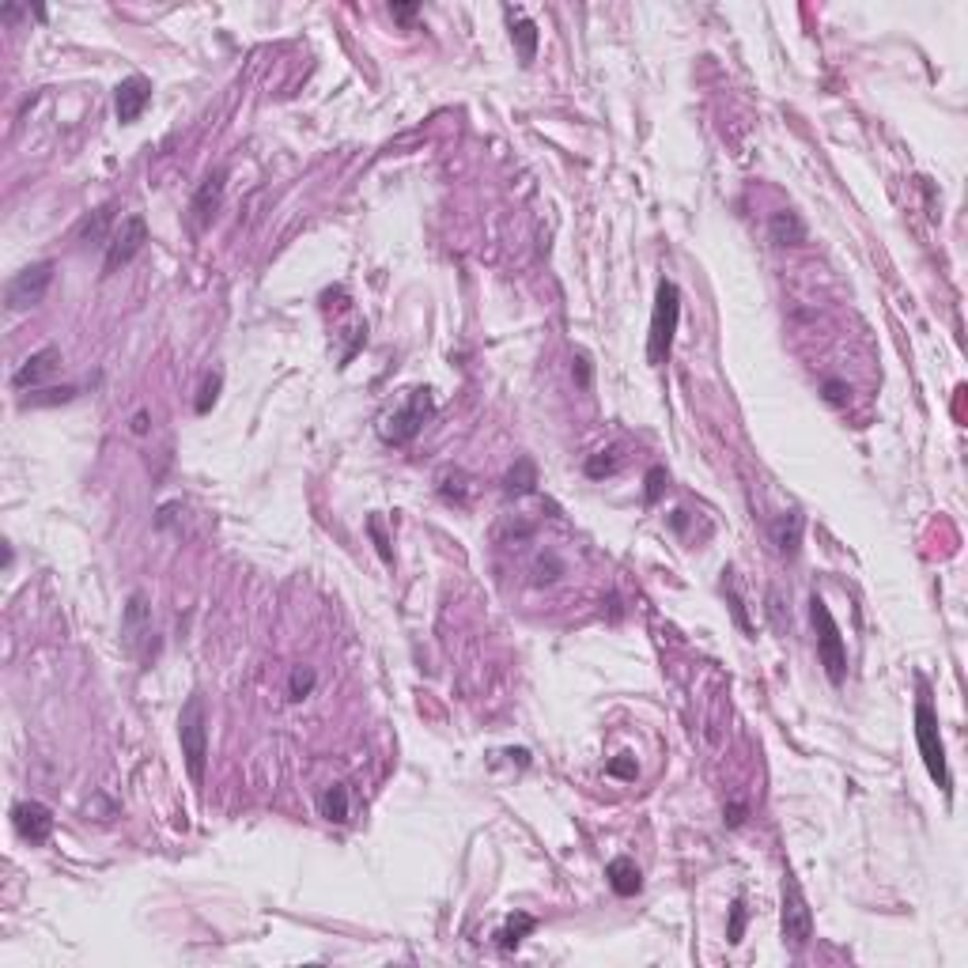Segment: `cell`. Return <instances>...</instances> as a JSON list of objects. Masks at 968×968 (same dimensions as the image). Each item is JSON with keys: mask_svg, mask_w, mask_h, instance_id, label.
I'll return each mask as SVG.
<instances>
[{"mask_svg": "<svg viewBox=\"0 0 968 968\" xmlns=\"http://www.w3.org/2000/svg\"><path fill=\"white\" fill-rule=\"evenodd\" d=\"M681 322V291L673 280H659L654 291V310H651V333H647V360L654 368H662L673 352V337H678Z\"/></svg>", "mask_w": 968, "mask_h": 968, "instance_id": "1", "label": "cell"}, {"mask_svg": "<svg viewBox=\"0 0 968 968\" xmlns=\"http://www.w3.org/2000/svg\"><path fill=\"white\" fill-rule=\"evenodd\" d=\"M178 742H182V757H186L193 787H200V783H205V764H209V711H205L200 692H193V697L186 700V707H182Z\"/></svg>", "mask_w": 968, "mask_h": 968, "instance_id": "2", "label": "cell"}, {"mask_svg": "<svg viewBox=\"0 0 968 968\" xmlns=\"http://www.w3.org/2000/svg\"><path fill=\"white\" fill-rule=\"evenodd\" d=\"M810 617H813V628H817V659H821V666H825V678L832 685H844V678H848V647H844V635H839L836 617L829 613L821 594L810 598Z\"/></svg>", "mask_w": 968, "mask_h": 968, "instance_id": "3", "label": "cell"}, {"mask_svg": "<svg viewBox=\"0 0 968 968\" xmlns=\"http://www.w3.org/2000/svg\"><path fill=\"white\" fill-rule=\"evenodd\" d=\"M916 742H919V757L927 764L930 779L938 783V791L949 795L954 779H949V764H946V745H942V730H938V711L930 707L927 697L916 700Z\"/></svg>", "mask_w": 968, "mask_h": 968, "instance_id": "4", "label": "cell"}, {"mask_svg": "<svg viewBox=\"0 0 968 968\" xmlns=\"http://www.w3.org/2000/svg\"><path fill=\"white\" fill-rule=\"evenodd\" d=\"M783 942H787L791 949H802L810 938H813V911L806 904V897H802V885L795 882V874L787 870L783 874Z\"/></svg>", "mask_w": 968, "mask_h": 968, "instance_id": "5", "label": "cell"}, {"mask_svg": "<svg viewBox=\"0 0 968 968\" xmlns=\"http://www.w3.org/2000/svg\"><path fill=\"white\" fill-rule=\"evenodd\" d=\"M53 269H58V265L46 258V262H34V265H27V269L15 272V277L8 280V288H4V303H8V310H15V315H20V310L39 306V303L46 299L49 284H53Z\"/></svg>", "mask_w": 968, "mask_h": 968, "instance_id": "6", "label": "cell"}, {"mask_svg": "<svg viewBox=\"0 0 968 968\" xmlns=\"http://www.w3.org/2000/svg\"><path fill=\"white\" fill-rule=\"evenodd\" d=\"M144 243H148V220H144V216H125V220L114 227L111 243H106L102 277H111V272H118V269L129 265L137 253L144 250Z\"/></svg>", "mask_w": 968, "mask_h": 968, "instance_id": "7", "label": "cell"}, {"mask_svg": "<svg viewBox=\"0 0 968 968\" xmlns=\"http://www.w3.org/2000/svg\"><path fill=\"white\" fill-rule=\"evenodd\" d=\"M431 416V390H413L405 397V405L397 413H390L386 428H382V440L386 443H409L413 435L424 428V420Z\"/></svg>", "mask_w": 968, "mask_h": 968, "instance_id": "8", "label": "cell"}, {"mask_svg": "<svg viewBox=\"0 0 968 968\" xmlns=\"http://www.w3.org/2000/svg\"><path fill=\"white\" fill-rule=\"evenodd\" d=\"M224 186H227V171H224V167L209 171V178L197 186V193H193V200H190V220H193L197 231H200V227H209V224H212V216L220 212V205H224Z\"/></svg>", "mask_w": 968, "mask_h": 968, "instance_id": "9", "label": "cell"}, {"mask_svg": "<svg viewBox=\"0 0 968 968\" xmlns=\"http://www.w3.org/2000/svg\"><path fill=\"white\" fill-rule=\"evenodd\" d=\"M152 102V80L148 76H129L114 87V114L121 125H133Z\"/></svg>", "mask_w": 968, "mask_h": 968, "instance_id": "10", "label": "cell"}, {"mask_svg": "<svg viewBox=\"0 0 968 968\" xmlns=\"http://www.w3.org/2000/svg\"><path fill=\"white\" fill-rule=\"evenodd\" d=\"M144 639H152V606H148V598L137 591V594H129V606L121 613V644L129 654H137Z\"/></svg>", "mask_w": 968, "mask_h": 968, "instance_id": "11", "label": "cell"}, {"mask_svg": "<svg viewBox=\"0 0 968 968\" xmlns=\"http://www.w3.org/2000/svg\"><path fill=\"white\" fill-rule=\"evenodd\" d=\"M12 825L27 844H46L49 832H53V813L42 806V802H20V806L12 810Z\"/></svg>", "mask_w": 968, "mask_h": 968, "instance_id": "12", "label": "cell"}, {"mask_svg": "<svg viewBox=\"0 0 968 968\" xmlns=\"http://www.w3.org/2000/svg\"><path fill=\"white\" fill-rule=\"evenodd\" d=\"M58 363H61V352L53 349V344H46V349H39V352H34V356H31V360L23 363L20 371L12 375V386H15V390H27V386H42V382H46V378H49L53 371H58Z\"/></svg>", "mask_w": 968, "mask_h": 968, "instance_id": "13", "label": "cell"}, {"mask_svg": "<svg viewBox=\"0 0 968 968\" xmlns=\"http://www.w3.org/2000/svg\"><path fill=\"white\" fill-rule=\"evenodd\" d=\"M606 878H609V889L617 893V897H635V893L644 889V874H639V866L632 863L628 855L613 858V863L606 866Z\"/></svg>", "mask_w": 968, "mask_h": 968, "instance_id": "14", "label": "cell"}, {"mask_svg": "<svg viewBox=\"0 0 968 968\" xmlns=\"http://www.w3.org/2000/svg\"><path fill=\"white\" fill-rule=\"evenodd\" d=\"M772 541L783 556H795L802 545V515L798 511H783V515L772 522Z\"/></svg>", "mask_w": 968, "mask_h": 968, "instance_id": "15", "label": "cell"}, {"mask_svg": "<svg viewBox=\"0 0 968 968\" xmlns=\"http://www.w3.org/2000/svg\"><path fill=\"white\" fill-rule=\"evenodd\" d=\"M772 243L776 246H802L806 243V224L798 220V212L783 209L772 216Z\"/></svg>", "mask_w": 968, "mask_h": 968, "instance_id": "16", "label": "cell"}, {"mask_svg": "<svg viewBox=\"0 0 968 968\" xmlns=\"http://www.w3.org/2000/svg\"><path fill=\"white\" fill-rule=\"evenodd\" d=\"M507 15H511V12H507ZM511 39H515V46H519L522 65H529V61L537 58V23H534V20H526L522 12H519V20L511 15Z\"/></svg>", "mask_w": 968, "mask_h": 968, "instance_id": "17", "label": "cell"}, {"mask_svg": "<svg viewBox=\"0 0 968 968\" xmlns=\"http://www.w3.org/2000/svg\"><path fill=\"white\" fill-rule=\"evenodd\" d=\"M318 810L325 821H333V825H344L349 821V787L344 783H333V787H325V795L318 798Z\"/></svg>", "mask_w": 968, "mask_h": 968, "instance_id": "18", "label": "cell"}, {"mask_svg": "<svg viewBox=\"0 0 968 968\" xmlns=\"http://www.w3.org/2000/svg\"><path fill=\"white\" fill-rule=\"evenodd\" d=\"M537 930V919L534 916H526V911H519V916H511L503 930H496V946L500 949H519L526 935H534Z\"/></svg>", "mask_w": 968, "mask_h": 968, "instance_id": "19", "label": "cell"}, {"mask_svg": "<svg viewBox=\"0 0 968 968\" xmlns=\"http://www.w3.org/2000/svg\"><path fill=\"white\" fill-rule=\"evenodd\" d=\"M111 224H114V205H102V209H95V212H91L87 220H84L80 239H84V243H91V239H95V243H111V235H114Z\"/></svg>", "mask_w": 968, "mask_h": 968, "instance_id": "20", "label": "cell"}, {"mask_svg": "<svg viewBox=\"0 0 968 968\" xmlns=\"http://www.w3.org/2000/svg\"><path fill=\"white\" fill-rule=\"evenodd\" d=\"M537 484V473H534V462H526L519 458V466L507 473V492H515V496H522V492H534Z\"/></svg>", "mask_w": 968, "mask_h": 968, "instance_id": "21", "label": "cell"}, {"mask_svg": "<svg viewBox=\"0 0 968 968\" xmlns=\"http://www.w3.org/2000/svg\"><path fill=\"white\" fill-rule=\"evenodd\" d=\"M76 397V386H49V390H34L23 397V409H39V405H61V401Z\"/></svg>", "mask_w": 968, "mask_h": 968, "instance_id": "22", "label": "cell"}, {"mask_svg": "<svg viewBox=\"0 0 968 968\" xmlns=\"http://www.w3.org/2000/svg\"><path fill=\"white\" fill-rule=\"evenodd\" d=\"M315 681H318V678H315V670H310V666H299L296 673H291V681H288V697H291V700H306V697H310V688H315Z\"/></svg>", "mask_w": 968, "mask_h": 968, "instance_id": "23", "label": "cell"}, {"mask_svg": "<svg viewBox=\"0 0 968 968\" xmlns=\"http://www.w3.org/2000/svg\"><path fill=\"white\" fill-rule=\"evenodd\" d=\"M617 466H620V454H617V447H609V450H598L594 458L587 462V477H606V473H617Z\"/></svg>", "mask_w": 968, "mask_h": 968, "instance_id": "24", "label": "cell"}, {"mask_svg": "<svg viewBox=\"0 0 968 968\" xmlns=\"http://www.w3.org/2000/svg\"><path fill=\"white\" fill-rule=\"evenodd\" d=\"M564 575V564L553 556V553H545L537 564H534V582L537 587H545V582H556Z\"/></svg>", "mask_w": 968, "mask_h": 968, "instance_id": "25", "label": "cell"}, {"mask_svg": "<svg viewBox=\"0 0 968 968\" xmlns=\"http://www.w3.org/2000/svg\"><path fill=\"white\" fill-rule=\"evenodd\" d=\"M745 919H749L745 901H734V904H730V927H726V942L730 946H738L745 938Z\"/></svg>", "mask_w": 968, "mask_h": 968, "instance_id": "26", "label": "cell"}, {"mask_svg": "<svg viewBox=\"0 0 968 968\" xmlns=\"http://www.w3.org/2000/svg\"><path fill=\"white\" fill-rule=\"evenodd\" d=\"M220 386H224V378L220 375H209L205 378V386H200V397H197V413L205 416L212 405H216V397H220Z\"/></svg>", "mask_w": 968, "mask_h": 968, "instance_id": "27", "label": "cell"}, {"mask_svg": "<svg viewBox=\"0 0 968 968\" xmlns=\"http://www.w3.org/2000/svg\"><path fill=\"white\" fill-rule=\"evenodd\" d=\"M662 488H666V469L662 466H654L651 473H647V503H654L662 496Z\"/></svg>", "mask_w": 968, "mask_h": 968, "instance_id": "28", "label": "cell"}, {"mask_svg": "<svg viewBox=\"0 0 968 968\" xmlns=\"http://www.w3.org/2000/svg\"><path fill=\"white\" fill-rule=\"evenodd\" d=\"M609 776H620V779H635V757L625 753V757H617L609 764Z\"/></svg>", "mask_w": 968, "mask_h": 968, "instance_id": "29", "label": "cell"}, {"mask_svg": "<svg viewBox=\"0 0 968 968\" xmlns=\"http://www.w3.org/2000/svg\"><path fill=\"white\" fill-rule=\"evenodd\" d=\"M390 15H394V20H401V23H413L416 15H420V8L416 4H390Z\"/></svg>", "mask_w": 968, "mask_h": 968, "instance_id": "30", "label": "cell"}, {"mask_svg": "<svg viewBox=\"0 0 968 968\" xmlns=\"http://www.w3.org/2000/svg\"><path fill=\"white\" fill-rule=\"evenodd\" d=\"M575 371H579V386H591V368H587V360H575Z\"/></svg>", "mask_w": 968, "mask_h": 968, "instance_id": "31", "label": "cell"}, {"mask_svg": "<svg viewBox=\"0 0 968 968\" xmlns=\"http://www.w3.org/2000/svg\"><path fill=\"white\" fill-rule=\"evenodd\" d=\"M745 821V806H730L726 810V825H742Z\"/></svg>", "mask_w": 968, "mask_h": 968, "instance_id": "32", "label": "cell"}, {"mask_svg": "<svg viewBox=\"0 0 968 968\" xmlns=\"http://www.w3.org/2000/svg\"><path fill=\"white\" fill-rule=\"evenodd\" d=\"M133 431H137V435L148 431V416H144V413H137V416H133Z\"/></svg>", "mask_w": 968, "mask_h": 968, "instance_id": "33", "label": "cell"}]
</instances>
